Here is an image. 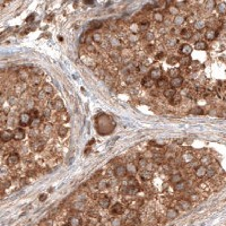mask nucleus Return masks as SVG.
<instances>
[{"mask_svg":"<svg viewBox=\"0 0 226 226\" xmlns=\"http://www.w3.org/2000/svg\"><path fill=\"white\" fill-rule=\"evenodd\" d=\"M222 114H223V116H225V118H226V110H223V111H222Z\"/></svg>","mask_w":226,"mask_h":226,"instance_id":"5fc2aeb1","label":"nucleus"},{"mask_svg":"<svg viewBox=\"0 0 226 226\" xmlns=\"http://www.w3.org/2000/svg\"><path fill=\"white\" fill-rule=\"evenodd\" d=\"M191 51H192V47H191L190 44H182V46L180 47L179 52L182 54L183 57H189Z\"/></svg>","mask_w":226,"mask_h":226,"instance_id":"20e7f679","label":"nucleus"},{"mask_svg":"<svg viewBox=\"0 0 226 226\" xmlns=\"http://www.w3.org/2000/svg\"><path fill=\"white\" fill-rule=\"evenodd\" d=\"M162 69L160 68H154V69H152L150 70V73H149V77L152 78V79H156V80H158V79H160L162 78Z\"/></svg>","mask_w":226,"mask_h":226,"instance_id":"7ed1b4c3","label":"nucleus"},{"mask_svg":"<svg viewBox=\"0 0 226 226\" xmlns=\"http://www.w3.org/2000/svg\"><path fill=\"white\" fill-rule=\"evenodd\" d=\"M180 102H181V96H180V95H177V94H175L172 98H171V104H173V105L179 104Z\"/></svg>","mask_w":226,"mask_h":226,"instance_id":"2f4dec72","label":"nucleus"},{"mask_svg":"<svg viewBox=\"0 0 226 226\" xmlns=\"http://www.w3.org/2000/svg\"><path fill=\"white\" fill-rule=\"evenodd\" d=\"M153 173L150 172V171H142V172H140V177L144 180V181H149L153 179Z\"/></svg>","mask_w":226,"mask_h":226,"instance_id":"dca6fc26","label":"nucleus"},{"mask_svg":"<svg viewBox=\"0 0 226 226\" xmlns=\"http://www.w3.org/2000/svg\"><path fill=\"white\" fill-rule=\"evenodd\" d=\"M24 137H25V131L23 129L18 128L14 131V139L15 140H22L24 139Z\"/></svg>","mask_w":226,"mask_h":226,"instance_id":"9b49d317","label":"nucleus"},{"mask_svg":"<svg viewBox=\"0 0 226 226\" xmlns=\"http://www.w3.org/2000/svg\"><path fill=\"white\" fill-rule=\"evenodd\" d=\"M85 3H87V5H92V3H93V1H85Z\"/></svg>","mask_w":226,"mask_h":226,"instance_id":"6e6d98bb","label":"nucleus"},{"mask_svg":"<svg viewBox=\"0 0 226 226\" xmlns=\"http://www.w3.org/2000/svg\"><path fill=\"white\" fill-rule=\"evenodd\" d=\"M127 167L126 166H123V165H119L118 167H115V170H114V174H115V176L116 177H123L127 174Z\"/></svg>","mask_w":226,"mask_h":226,"instance_id":"39448f33","label":"nucleus"},{"mask_svg":"<svg viewBox=\"0 0 226 226\" xmlns=\"http://www.w3.org/2000/svg\"><path fill=\"white\" fill-rule=\"evenodd\" d=\"M186 187H187V184H186V182L184 181H181V182H179V183H176L175 184V190L176 191H184L186 190Z\"/></svg>","mask_w":226,"mask_h":226,"instance_id":"bb28decb","label":"nucleus"},{"mask_svg":"<svg viewBox=\"0 0 226 226\" xmlns=\"http://www.w3.org/2000/svg\"><path fill=\"white\" fill-rule=\"evenodd\" d=\"M181 36H182L183 39H190V37L192 36V32H191L190 29H183L182 32H181Z\"/></svg>","mask_w":226,"mask_h":226,"instance_id":"cd10ccee","label":"nucleus"},{"mask_svg":"<svg viewBox=\"0 0 226 226\" xmlns=\"http://www.w3.org/2000/svg\"><path fill=\"white\" fill-rule=\"evenodd\" d=\"M110 203H111V199L110 198H102V199L100 200V206L102 208H108L109 206H110Z\"/></svg>","mask_w":226,"mask_h":226,"instance_id":"412c9836","label":"nucleus"},{"mask_svg":"<svg viewBox=\"0 0 226 226\" xmlns=\"http://www.w3.org/2000/svg\"><path fill=\"white\" fill-rule=\"evenodd\" d=\"M51 104H52V106L56 109V110L61 111V110H63V109H64V104H63V102L61 101L60 98H57V100H54Z\"/></svg>","mask_w":226,"mask_h":226,"instance_id":"ddd939ff","label":"nucleus"},{"mask_svg":"<svg viewBox=\"0 0 226 226\" xmlns=\"http://www.w3.org/2000/svg\"><path fill=\"white\" fill-rule=\"evenodd\" d=\"M127 171H128V172H131V173H135L136 171H137V169H133L132 164H129V165L127 166Z\"/></svg>","mask_w":226,"mask_h":226,"instance_id":"a19ab883","label":"nucleus"},{"mask_svg":"<svg viewBox=\"0 0 226 226\" xmlns=\"http://www.w3.org/2000/svg\"><path fill=\"white\" fill-rule=\"evenodd\" d=\"M163 94H164V96L167 97V98H172L174 95L176 94V91H175V88H166Z\"/></svg>","mask_w":226,"mask_h":226,"instance_id":"a211bd4d","label":"nucleus"},{"mask_svg":"<svg viewBox=\"0 0 226 226\" xmlns=\"http://www.w3.org/2000/svg\"><path fill=\"white\" fill-rule=\"evenodd\" d=\"M120 224H121V221H120V218H118V217L112 221V226H120Z\"/></svg>","mask_w":226,"mask_h":226,"instance_id":"ea45409f","label":"nucleus"},{"mask_svg":"<svg viewBox=\"0 0 226 226\" xmlns=\"http://www.w3.org/2000/svg\"><path fill=\"white\" fill-rule=\"evenodd\" d=\"M179 207L182 208L183 210H187V209H190L191 207V203L189 200H186V199H182L179 201Z\"/></svg>","mask_w":226,"mask_h":226,"instance_id":"f3484780","label":"nucleus"},{"mask_svg":"<svg viewBox=\"0 0 226 226\" xmlns=\"http://www.w3.org/2000/svg\"><path fill=\"white\" fill-rule=\"evenodd\" d=\"M169 81H167L165 78H160V79H158L156 81V85H157V87L158 88H165L166 90V87L169 86Z\"/></svg>","mask_w":226,"mask_h":226,"instance_id":"6ab92c4d","label":"nucleus"},{"mask_svg":"<svg viewBox=\"0 0 226 226\" xmlns=\"http://www.w3.org/2000/svg\"><path fill=\"white\" fill-rule=\"evenodd\" d=\"M29 114H31V116H32L33 119L39 118V111H37L36 109H32V111L29 112Z\"/></svg>","mask_w":226,"mask_h":226,"instance_id":"58836bf2","label":"nucleus"},{"mask_svg":"<svg viewBox=\"0 0 226 226\" xmlns=\"http://www.w3.org/2000/svg\"><path fill=\"white\" fill-rule=\"evenodd\" d=\"M179 73H180V69L174 68V69H171L170 70V76L172 77V78H176V77H179Z\"/></svg>","mask_w":226,"mask_h":226,"instance_id":"c9c22d12","label":"nucleus"},{"mask_svg":"<svg viewBox=\"0 0 226 226\" xmlns=\"http://www.w3.org/2000/svg\"><path fill=\"white\" fill-rule=\"evenodd\" d=\"M179 216V211L175 208H169L166 211V217L169 218V219H174V218H176Z\"/></svg>","mask_w":226,"mask_h":226,"instance_id":"1a4fd4ad","label":"nucleus"},{"mask_svg":"<svg viewBox=\"0 0 226 226\" xmlns=\"http://www.w3.org/2000/svg\"><path fill=\"white\" fill-rule=\"evenodd\" d=\"M64 226H70V225H64Z\"/></svg>","mask_w":226,"mask_h":226,"instance_id":"4d7b16f0","label":"nucleus"},{"mask_svg":"<svg viewBox=\"0 0 226 226\" xmlns=\"http://www.w3.org/2000/svg\"><path fill=\"white\" fill-rule=\"evenodd\" d=\"M167 62H169L170 64H175L174 62H180V60L177 59V58H170L169 59V61H167Z\"/></svg>","mask_w":226,"mask_h":226,"instance_id":"79ce46f5","label":"nucleus"},{"mask_svg":"<svg viewBox=\"0 0 226 226\" xmlns=\"http://www.w3.org/2000/svg\"><path fill=\"white\" fill-rule=\"evenodd\" d=\"M162 58H164V53H158V56L156 57V59H162Z\"/></svg>","mask_w":226,"mask_h":226,"instance_id":"864d4df0","label":"nucleus"},{"mask_svg":"<svg viewBox=\"0 0 226 226\" xmlns=\"http://www.w3.org/2000/svg\"><path fill=\"white\" fill-rule=\"evenodd\" d=\"M183 84V77H176V78H172V80L170 81V85H171V88H177L180 87L181 85Z\"/></svg>","mask_w":226,"mask_h":226,"instance_id":"0eeeda50","label":"nucleus"},{"mask_svg":"<svg viewBox=\"0 0 226 226\" xmlns=\"http://www.w3.org/2000/svg\"><path fill=\"white\" fill-rule=\"evenodd\" d=\"M190 113L191 114H196V115H198V114H203L204 113V110L201 108H193L192 110L190 111Z\"/></svg>","mask_w":226,"mask_h":226,"instance_id":"e433bc0d","label":"nucleus"},{"mask_svg":"<svg viewBox=\"0 0 226 226\" xmlns=\"http://www.w3.org/2000/svg\"><path fill=\"white\" fill-rule=\"evenodd\" d=\"M43 92H44V94H45V95H47V96H52V95L54 94V90H53V87L51 86L50 84H44Z\"/></svg>","mask_w":226,"mask_h":226,"instance_id":"4468645a","label":"nucleus"},{"mask_svg":"<svg viewBox=\"0 0 226 226\" xmlns=\"http://www.w3.org/2000/svg\"><path fill=\"white\" fill-rule=\"evenodd\" d=\"M141 84L145 88H150V87H153V85H154V79H152L149 76L144 77L141 79Z\"/></svg>","mask_w":226,"mask_h":226,"instance_id":"f8f14e48","label":"nucleus"},{"mask_svg":"<svg viewBox=\"0 0 226 226\" xmlns=\"http://www.w3.org/2000/svg\"><path fill=\"white\" fill-rule=\"evenodd\" d=\"M46 198H47V196L45 193H43V194H41V196L39 197V199H40V201H45Z\"/></svg>","mask_w":226,"mask_h":226,"instance_id":"8fccbe9b","label":"nucleus"},{"mask_svg":"<svg viewBox=\"0 0 226 226\" xmlns=\"http://www.w3.org/2000/svg\"><path fill=\"white\" fill-rule=\"evenodd\" d=\"M32 84L34 85V86H35V85H39V83H40V78L39 77H35V76H33L32 77Z\"/></svg>","mask_w":226,"mask_h":226,"instance_id":"37998d69","label":"nucleus"},{"mask_svg":"<svg viewBox=\"0 0 226 226\" xmlns=\"http://www.w3.org/2000/svg\"><path fill=\"white\" fill-rule=\"evenodd\" d=\"M50 114H51L50 109H44V111H43V115H44V118H49Z\"/></svg>","mask_w":226,"mask_h":226,"instance_id":"c03bdc74","label":"nucleus"},{"mask_svg":"<svg viewBox=\"0 0 226 226\" xmlns=\"http://www.w3.org/2000/svg\"><path fill=\"white\" fill-rule=\"evenodd\" d=\"M67 132H68V128L67 127H63V126H61L59 128V130H58V133H59V136H61V137L66 136Z\"/></svg>","mask_w":226,"mask_h":226,"instance_id":"f704fd0d","label":"nucleus"},{"mask_svg":"<svg viewBox=\"0 0 226 226\" xmlns=\"http://www.w3.org/2000/svg\"><path fill=\"white\" fill-rule=\"evenodd\" d=\"M216 36H217V32H216V31H214V29H209L206 33V39L208 41H213Z\"/></svg>","mask_w":226,"mask_h":226,"instance_id":"aec40b11","label":"nucleus"},{"mask_svg":"<svg viewBox=\"0 0 226 226\" xmlns=\"http://www.w3.org/2000/svg\"><path fill=\"white\" fill-rule=\"evenodd\" d=\"M0 138H1V141L7 142L14 138V132L10 131V130H3V131H1Z\"/></svg>","mask_w":226,"mask_h":226,"instance_id":"f03ea898","label":"nucleus"},{"mask_svg":"<svg viewBox=\"0 0 226 226\" xmlns=\"http://www.w3.org/2000/svg\"><path fill=\"white\" fill-rule=\"evenodd\" d=\"M171 181H172L173 183H179V182H181L182 181V175L181 174H179V173H176V174H173L172 176H171Z\"/></svg>","mask_w":226,"mask_h":226,"instance_id":"393cba45","label":"nucleus"},{"mask_svg":"<svg viewBox=\"0 0 226 226\" xmlns=\"http://www.w3.org/2000/svg\"><path fill=\"white\" fill-rule=\"evenodd\" d=\"M93 40L95 42H100L101 41V35H98V34H94L93 35Z\"/></svg>","mask_w":226,"mask_h":226,"instance_id":"de8ad7c7","label":"nucleus"},{"mask_svg":"<svg viewBox=\"0 0 226 226\" xmlns=\"http://www.w3.org/2000/svg\"><path fill=\"white\" fill-rule=\"evenodd\" d=\"M41 119L40 118H36V119H33L32 120V122H31V127H32L33 129H35V128H37V127H40V124H41Z\"/></svg>","mask_w":226,"mask_h":226,"instance_id":"c85d7f7f","label":"nucleus"},{"mask_svg":"<svg viewBox=\"0 0 226 226\" xmlns=\"http://www.w3.org/2000/svg\"><path fill=\"white\" fill-rule=\"evenodd\" d=\"M206 175H207L208 177H213V176L215 175V171H214V170H208L207 173H206Z\"/></svg>","mask_w":226,"mask_h":226,"instance_id":"49530a36","label":"nucleus"},{"mask_svg":"<svg viewBox=\"0 0 226 226\" xmlns=\"http://www.w3.org/2000/svg\"><path fill=\"white\" fill-rule=\"evenodd\" d=\"M32 119H33V118L31 116L29 113H27V112L22 113V114L19 115V123H20V126L25 127V126L31 124V122H32Z\"/></svg>","mask_w":226,"mask_h":226,"instance_id":"f257e3e1","label":"nucleus"},{"mask_svg":"<svg viewBox=\"0 0 226 226\" xmlns=\"http://www.w3.org/2000/svg\"><path fill=\"white\" fill-rule=\"evenodd\" d=\"M32 148L34 152H41L44 148V141H42V140H36V141L33 142Z\"/></svg>","mask_w":226,"mask_h":226,"instance_id":"9d476101","label":"nucleus"},{"mask_svg":"<svg viewBox=\"0 0 226 226\" xmlns=\"http://www.w3.org/2000/svg\"><path fill=\"white\" fill-rule=\"evenodd\" d=\"M73 207H74V209H76V210H84L85 205L83 203H80V201H78V203H75L73 205Z\"/></svg>","mask_w":226,"mask_h":226,"instance_id":"473e14b6","label":"nucleus"},{"mask_svg":"<svg viewBox=\"0 0 226 226\" xmlns=\"http://www.w3.org/2000/svg\"><path fill=\"white\" fill-rule=\"evenodd\" d=\"M91 26H92V28H94V29H98L103 26V23H102L101 20H92Z\"/></svg>","mask_w":226,"mask_h":226,"instance_id":"b1692460","label":"nucleus"},{"mask_svg":"<svg viewBox=\"0 0 226 226\" xmlns=\"http://www.w3.org/2000/svg\"><path fill=\"white\" fill-rule=\"evenodd\" d=\"M137 192H138V188H136V187H128L127 188V190H126V193H128V194H136Z\"/></svg>","mask_w":226,"mask_h":226,"instance_id":"c756f323","label":"nucleus"},{"mask_svg":"<svg viewBox=\"0 0 226 226\" xmlns=\"http://www.w3.org/2000/svg\"><path fill=\"white\" fill-rule=\"evenodd\" d=\"M170 13L176 14L177 13V8H175V7H173V8H172V7H171V8H170Z\"/></svg>","mask_w":226,"mask_h":226,"instance_id":"3c124183","label":"nucleus"},{"mask_svg":"<svg viewBox=\"0 0 226 226\" xmlns=\"http://www.w3.org/2000/svg\"><path fill=\"white\" fill-rule=\"evenodd\" d=\"M194 47H196L197 50H206L207 49V44L206 42H204V41H198L194 44Z\"/></svg>","mask_w":226,"mask_h":226,"instance_id":"5701e85b","label":"nucleus"},{"mask_svg":"<svg viewBox=\"0 0 226 226\" xmlns=\"http://www.w3.org/2000/svg\"><path fill=\"white\" fill-rule=\"evenodd\" d=\"M190 199L192 200V201H198V200L200 199V197H199V194H191Z\"/></svg>","mask_w":226,"mask_h":226,"instance_id":"a18cd8bd","label":"nucleus"},{"mask_svg":"<svg viewBox=\"0 0 226 226\" xmlns=\"http://www.w3.org/2000/svg\"><path fill=\"white\" fill-rule=\"evenodd\" d=\"M70 226H81V221L78 217H71L69 219Z\"/></svg>","mask_w":226,"mask_h":226,"instance_id":"4be33fe9","label":"nucleus"},{"mask_svg":"<svg viewBox=\"0 0 226 226\" xmlns=\"http://www.w3.org/2000/svg\"><path fill=\"white\" fill-rule=\"evenodd\" d=\"M217 9L221 14H225L226 13V3L225 2H221L217 5Z\"/></svg>","mask_w":226,"mask_h":226,"instance_id":"72a5a7b5","label":"nucleus"},{"mask_svg":"<svg viewBox=\"0 0 226 226\" xmlns=\"http://www.w3.org/2000/svg\"><path fill=\"white\" fill-rule=\"evenodd\" d=\"M206 173H207V169H206V166H204V165H200L199 167H197L196 169V175L198 177L205 176L206 175Z\"/></svg>","mask_w":226,"mask_h":226,"instance_id":"2eb2a0df","label":"nucleus"},{"mask_svg":"<svg viewBox=\"0 0 226 226\" xmlns=\"http://www.w3.org/2000/svg\"><path fill=\"white\" fill-rule=\"evenodd\" d=\"M147 165V160L146 159H140L139 160V166L140 167H144V166H146Z\"/></svg>","mask_w":226,"mask_h":226,"instance_id":"09e8293b","label":"nucleus"},{"mask_svg":"<svg viewBox=\"0 0 226 226\" xmlns=\"http://www.w3.org/2000/svg\"><path fill=\"white\" fill-rule=\"evenodd\" d=\"M34 16H35V14H32V15H31V16L28 17V18H27V19H26V22H32V20L34 19V18H33V17H34Z\"/></svg>","mask_w":226,"mask_h":226,"instance_id":"603ef678","label":"nucleus"},{"mask_svg":"<svg viewBox=\"0 0 226 226\" xmlns=\"http://www.w3.org/2000/svg\"><path fill=\"white\" fill-rule=\"evenodd\" d=\"M190 62H191L190 57H183L182 59H180V63H181V64H184V66H187V64H190Z\"/></svg>","mask_w":226,"mask_h":226,"instance_id":"4c0bfd02","label":"nucleus"},{"mask_svg":"<svg viewBox=\"0 0 226 226\" xmlns=\"http://www.w3.org/2000/svg\"><path fill=\"white\" fill-rule=\"evenodd\" d=\"M154 19H155L156 22H158V23L163 22V19H164L163 13L162 11H155V13H154Z\"/></svg>","mask_w":226,"mask_h":226,"instance_id":"a878e982","label":"nucleus"},{"mask_svg":"<svg viewBox=\"0 0 226 226\" xmlns=\"http://www.w3.org/2000/svg\"><path fill=\"white\" fill-rule=\"evenodd\" d=\"M18 162H19V155L18 154H15V153L11 154V155H9L8 158H7V164L10 166L16 165Z\"/></svg>","mask_w":226,"mask_h":226,"instance_id":"423d86ee","label":"nucleus"},{"mask_svg":"<svg viewBox=\"0 0 226 226\" xmlns=\"http://www.w3.org/2000/svg\"><path fill=\"white\" fill-rule=\"evenodd\" d=\"M112 213L115 214V215H122L124 213V207L122 206L121 204H114L112 207Z\"/></svg>","mask_w":226,"mask_h":226,"instance_id":"6e6552de","label":"nucleus"},{"mask_svg":"<svg viewBox=\"0 0 226 226\" xmlns=\"http://www.w3.org/2000/svg\"><path fill=\"white\" fill-rule=\"evenodd\" d=\"M184 20H186V19H184L183 16H176L175 18H174V24H175V25H177V26H179V25H182V24L184 23Z\"/></svg>","mask_w":226,"mask_h":226,"instance_id":"7c9ffc66","label":"nucleus"}]
</instances>
